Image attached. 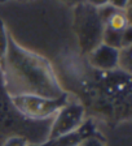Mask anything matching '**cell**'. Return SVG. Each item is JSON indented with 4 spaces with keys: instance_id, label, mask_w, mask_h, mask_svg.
Masks as SVG:
<instances>
[{
    "instance_id": "4fadbf2b",
    "label": "cell",
    "mask_w": 132,
    "mask_h": 146,
    "mask_svg": "<svg viewBox=\"0 0 132 146\" xmlns=\"http://www.w3.org/2000/svg\"><path fill=\"white\" fill-rule=\"evenodd\" d=\"M62 1H65V3H67V4H75V5H78V4H80V3H84V0H62Z\"/></svg>"
},
{
    "instance_id": "52a82bcc",
    "label": "cell",
    "mask_w": 132,
    "mask_h": 146,
    "mask_svg": "<svg viewBox=\"0 0 132 146\" xmlns=\"http://www.w3.org/2000/svg\"><path fill=\"white\" fill-rule=\"evenodd\" d=\"M9 38H10V34L7 30L5 22L3 21V18H0V65L3 64L7 52H8Z\"/></svg>"
},
{
    "instance_id": "9c48e42d",
    "label": "cell",
    "mask_w": 132,
    "mask_h": 146,
    "mask_svg": "<svg viewBox=\"0 0 132 146\" xmlns=\"http://www.w3.org/2000/svg\"><path fill=\"white\" fill-rule=\"evenodd\" d=\"M1 146H30V142L27 141V138H25L24 136L20 134H13V136L7 137L3 141Z\"/></svg>"
},
{
    "instance_id": "30bf717a",
    "label": "cell",
    "mask_w": 132,
    "mask_h": 146,
    "mask_svg": "<svg viewBox=\"0 0 132 146\" xmlns=\"http://www.w3.org/2000/svg\"><path fill=\"white\" fill-rule=\"evenodd\" d=\"M76 146H105V145L97 137H86V138H82V141Z\"/></svg>"
},
{
    "instance_id": "277c9868",
    "label": "cell",
    "mask_w": 132,
    "mask_h": 146,
    "mask_svg": "<svg viewBox=\"0 0 132 146\" xmlns=\"http://www.w3.org/2000/svg\"><path fill=\"white\" fill-rule=\"evenodd\" d=\"M86 110L78 100H67L53 116L49 128L48 140L53 141L60 137L76 132L84 121Z\"/></svg>"
},
{
    "instance_id": "6da1fadb",
    "label": "cell",
    "mask_w": 132,
    "mask_h": 146,
    "mask_svg": "<svg viewBox=\"0 0 132 146\" xmlns=\"http://www.w3.org/2000/svg\"><path fill=\"white\" fill-rule=\"evenodd\" d=\"M0 68L4 88L10 97L60 98L65 94L51 63L42 55L22 47L12 36L9 38L8 52Z\"/></svg>"
},
{
    "instance_id": "3957f363",
    "label": "cell",
    "mask_w": 132,
    "mask_h": 146,
    "mask_svg": "<svg viewBox=\"0 0 132 146\" xmlns=\"http://www.w3.org/2000/svg\"><path fill=\"white\" fill-rule=\"evenodd\" d=\"M9 98L13 107L24 117L35 121L53 119L58 110L69 100L66 93L60 98H47L39 95H9Z\"/></svg>"
},
{
    "instance_id": "5bb4252c",
    "label": "cell",
    "mask_w": 132,
    "mask_h": 146,
    "mask_svg": "<svg viewBox=\"0 0 132 146\" xmlns=\"http://www.w3.org/2000/svg\"><path fill=\"white\" fill-rule=\"evenodd\" d=\"M4 1H7V0H0V3H4Z\"/></svg>"
},
{
    "instance_id": "7c38bea8",
    "label": "cell",
    "mask_w": 132,
    "mask_h": 146,
    "mask_svg": "<svg viewBox=\"0 0 132 146\" xmlns=\"http://www.w3.org/2000/svg\"><path fill=\"white\" fill-rule=\"evenodd\" d=\"M84 3L95 9H99L101 7H105L109 4V0H84Z\"/></svg>"
},
{
    "instance_id": "7a4b0ae2",
    "label": "cell",
    "mask_w": 132,
    "mask_h": 146,
    "mask_svg": "<svg viewBox=\"0 0 132 146\" xmlns=\"http://www.w3.org/2000/svg\"><path fill=\"white\" fill-rule=\"evenodd\" d=\"M104 24L100 20L97 9L86 3L75 5V33L79 47L84 54H90L101 43Z\"/></svg>"
},
{
    "instance_id": "8fae6325",
    "label": "cell",
    "mask_w": 132,
    "mask_h": 146,
    "mask_svg": "<svg viewBox=\"0 0 132 146\" xmlns=\"http://www.w3.org/2000/svg\"><path fill=\"white\" fill-rule=\"evenodd\" d=\"M109 4L117 11H126L129 7V0H109Z\"/></svg>"
},
{
    "instance_id": "8992f818",
    "label": "cell",
    "mask_w": 132,
    "mask_h": 146,
    "mask_svg": "<svg viewBox=\"0 0 132 146\" xmlns=\"http://www.w3.org/2000/svg\"><path fill=\"white\" fill-rule=\"evenodd\" d=\"M129 25L131 24H129L128 12H127V11H115V12L108 18V21L104 24V26L109 27L111 30L123 33Z\"/></svg>"
},
{
    "instance_id": "ba28073f",
    "label": "cell",
    "mask_w": 132,
    "mask_h": 146,
    "mask_svg": "<svg viewBox=\"0 0 132 146\" xmlns=\"http://www.w3.org/2000/svg\"><path fill=\"white\" fill-rule=\"evenodd\" d=\"M118 69H120L126 74L131 73V47H124V48L119 50Z\"/></svg>"
},
{
    "instance_id": "5b68a950",
    "label": "cell",
    "mask_w": 132,
    "mask_h": 146,
    "mask_svg": "<svg viewBox=\"0 0 132 146\" xmlns=\"http://www.w3.org/2000/svg\"><path fill=\"white\" fill-rule=\"evenodd\" d=\"M118 56L119 50L100 43L88 54V61L101 72H113L118 69Z\"/></svg>"
}]
</instances>
